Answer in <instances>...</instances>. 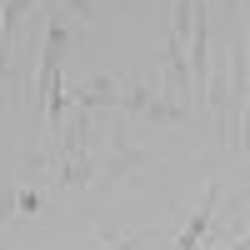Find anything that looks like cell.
Listing matches in <instances>:
<instances>
[{"label": "cell", "instance_id": "cell-1", "mask_svg": "<svg viewBox=\"0 0 250 250\" xmlns=\"http://www.w3.org/2000/svg\"><path fill=\"white\" fill-rule=\"evenodd\" d=\"M65 50H70V20H65V10H50V20H45V55H40V85H35V110H45V130L50 135L65 125V80H60Z\"/></svg>", "mask_w": 250, "mask_h": 250}, {"label": "cell", "instance_id": "cell-2", "mask_svg": "<svg viewBox=\"0 0 250 250\" xmlns=\"http://www.w3.org/2000/svg\"><path fill=\"white\" fill-rule=\"evenodd\" d=\"M115 105H120V115H125V120H140V115H150L155 125H175V120L185 115V105H180V100L160 90L155 70H150V75H135L130 85H120Z\"/></svg>", "mask_w": 250, "mask_h": 250}, {"label": "cell", "instance_id": "cell-3", "mask_svg": "<svg viewBox=\"0 0 250 250\" xmlns=\"http://www.w3.org/2000/svg\"><path fill=\"white\" fill-rule=\"evenodd\" d=\"M215 200H220V185L210 180V185H205V195H200V205H195V220L190 225H185V230H180V250H200L205 245V230H210V220H215Z\"/></svg>", "mask_w": 250, "mask_h": 250}, {"label": "cell", "instance_id": "cell-4", "mask_svg": "<svg viewBox=\"0 0 250 250\" xmlns=\"http://www.w3.org/2000/svg\"><path fill=\"white\" fill-rule=\"evenodd\" d=\"M165 95H175L180 105L190 95V70H185V40L180 35L165 40Z\"/></svg>", "mask_w": 250, "mask_h": 250}, {"label": "cell", "instance_id": "cell-5", "mask_svg": "<svg viewBox=\"0 0 250 250\" xmlns=\"http://www.w3.org/2000/svg\"><path fill=\"white\" fill-rule=\"evenodd\" d=\"M115 95H120V85L110 75H90V80H80V85H70V100L80 110H95V105H115Z\"/></svg>", "mask_w": 250, "mask_h": 250}, {"label": "cell", "instance_id": "cell-6", "mask_svg": "<svg viewBox=\"0 0 250 250\" xmlns=\"http://www.w3.org/2000/svg\"><path fill=\"white\" fill-rule=\"evenodd\" d=\"M35 10V0H0V25H5V45H10V30L20 25V20H25Z\"/></svg>", "mask_w": 250, "mask_h": 250}, {"label": "cell", "instance_id": "cell-7", "mask_svg": "<svg viewBox=\"0 0 250 250\" xmlns=\"http://www.w3.org/2000/svg\"><path fill=\"white\" fill-rule=\"evenodd\" d=\"M15 215H40V195L25 185H15Z\"/></svg>", "mask_w": 250, "mask_h": 250}, {"label": "cell", "instance_id": "cell-8", "mask_svg": "<svg viewBox=\"0 0 250 250\" xmlns=\"http://www.w3.org/2000/svg\"><path fill=\"white\" fill-rule=\"evenodd\" d=\"M135 245H145V230H135V235H120V240H105V245H95V250H135Z\"/></svg>", "mask_w": 250, "mask_h": 250}, {"label": "cell", "instance_id": "cell-9", "mask_svg": "<svg viewBox=\"0 0 250 250\" xmlns=\"http://www.w3.org/2000/svg\"><path fill=\"white\" fill-rule=\"evenodd\" d=\"M15 215V185H0V225Z\"/></svg>", "mask_w": 250, "mask_h": 250}, {"label": "cell", "instance_id": "cell-10", "mask_svg": "<svg viewBox=\"0 0 250 250\" xmlns=\"http://www.w3.org/2000/svg\"><path fill=\"white\" fill-rule=\"evenodd\" d=\"M65 10H75L80 20H90V0H65Z\"/></svg>", "mask_w": 250, "mask_h": 250}, {"label": "cell", "instance_id": "cell-11", "mask_svg": "<svg viewBox=\"0 0 250 250\" xmlns=\"http://www.w3.org/2000/svg\"><path fill=\"white\" fill-rule=\"evenodd\" d=\"M220 5H225V15H240V0H220Z\"/></svg>", "mask_w": 250, "mask_h": 250}, {"label": "cell", "instance_id": "cell-12", "mask_svg": "<svg viewBox=\"0 0 250 250\" xmlns=\"http://www.w3.org/2000/svg\"><path fill=\"white\" fill-rule=\"evenodd\" d=\"M225 250H245V235H235V245H225Z\"/></svg>", "mask_w": 250, "mask_h": 250}]
</instances>
